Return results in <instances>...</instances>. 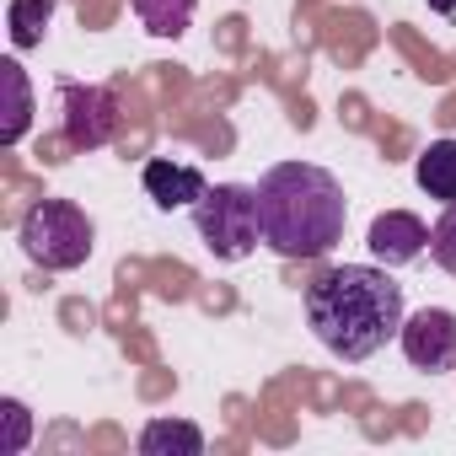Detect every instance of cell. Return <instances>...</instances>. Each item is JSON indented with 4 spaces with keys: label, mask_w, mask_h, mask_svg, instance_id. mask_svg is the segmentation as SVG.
Segmentation results:
<instances>
[{
    "label": "cell",
    "mask_w": 456,
    "mask_h": 456,
    "mask_svg": "<svg viewBox=\"0 0 456 456\" xmlns=\"http://www.w3.org/2000/svg\"><path fill=\"white\" fill-rule=\"evenodd\" d=\"M306 322L328 354L360 365L403 333V285L387 274V264H338L306 285Z\"/></svg>",
    "instance_id": "6da1fadb"
},
{
    "label": "cell",
    "mask_w": 456,
    "mask_h": 456,
    "mask_svg": "<svg viewBox=\"0 0 456 456\" xmlns=\"http://www.w3.org/2000/svg\"><path fill=\"white\" fill-rule=\"evenodd\" d=\"M258 215H264V242L280 258H328L344 242L349 199L328 167L274 161L258 177Z\"/></svg>",
    "instance_id": "7a4b0ae2"
},
{
    "label": "cell",
    "mask_w": 456,
    "mask_h": 456,
    "mask_svg": "<svg viewBox=\"0 0 456 456\" xmlns=\"http://www.w3.org/2000/svg\"><path fill=\"white\" fill-rule=\"evenodd\" d=\"M17 242H22V253H28L38 269L70 274V269H81V264L92 258L97 225H92V215H86L76 199H38V204L22 215V225H17Z\"/></svg>",
    "instance_id": "3957f363"
},
{
    "label": "cell",
    "mask_w": 456,
    "mask_h": 456,
    "mask_svg": "<svg viewBox=\"0 0 456 456\" xmlns=\"http://www.w3.org/2000/svg\"><path fill=\"white\" fill-rule=\"evenodd\" d=\"M193 232L220 264H242L264 242V215H258V188L248 183H215L193 204Z\"/></svg>",
    "instance_id": "277c9868"
},
{
    "label": "cell",
    "mask_w": 456,
    "mask_h": 456,
    "mask_svg": "<svg viewBox=\"0 0 456 456\" xmlns=\"http://www.w3.org/2000/svg\"><path fill=\"white\" fill-rule=\"evenodd\" d=\"M60 113H65V145H76V151H102L118 134V97L108 86L65 81L60 86Z\"/></svg>",
    "instance_id": "5b68a950"
},
{
    "label": "cell",
    "mask_w": 456,
    "mask_h": 456,
    "mask_svg": "<svg viewBox=\"0 0 456 456\" xmlns=\"http://www.w3.org/2000/svg\"><path fill=\"white\" fill-rule=\"evenodd\" d=\"M397 344H403V354H408L413 370H429V376L456 370V312H445V306L413 312V317L403 322Z\"/></svg>",
    "instance_id": "8992f818"
},
{
    "label": "cell",
    "mask_w": 456,
    "mask_h": 456,
    "mask_svg": "<svg viewBox=\"0 0 456 456\" xmlns=\"http://www.w3.org/2000/svg\"><path fill=\"white\" fill-rule=\"evenodd\" d=\"M365 248H370V258H376V264L403 269V264L424 258V248H429V225H424L419 215H408V209H387V215H376V220H370Z\"/></svg>",
    "instance_id": "52a82bcc"
},
{
    "label": "cell",
    "mask_w": 456,
    "mask_h": 456,
    "mask_svg": "<svg viewBox=\"0 0 456 456\" xmlns=\"http://www.w3.org/2000/svg\"><path fill=\"white\" fill-rule=\"evenodd\" d=\"M140 183H145V193H151V204H156V209H193V204L204 199V188H209L199 167H188V161H172V156H156V161H145Z\"/></svg>",
    "instance_id": "ba28073f"
},
{
    "label": "cell",
    "mask_w": 456,
    "mask_h": 456,
    "mask_svg": "<svg viewBox=\"0 0 456 456\" xmlns=\"http://www.w3.org/2000/svg\"><path fill=\"white\" fill-rule=\"evenodd\" d=\"M140 456H204V429L188 419H151L140 429Z\"/></svg>",
    "instance_id": "9c48e42d"
},
{
    "label": "cell",
    "mask_w": 456,
    "mask_h": 456,
    "mask_svg": "<svg viewBox=\"0 0 456 456\" xmlns=\"http://www.w3.org/2000/svg\"><path fill=\"white\" fill-rule=\"evenodd\" d=\"M413 177H419V188H424L429 199L456 204V140H435V145L419 156Z\"/></svg>",
    "instance_id": "30bf717a"
},
{
    "label": "cell",
    "mask_w": 456,
    "mask_h": 456,
    "mask_svg": "<svg viewBox=\"0 0 456 456\" xmlns=\"http://www.w3.org/2000/svg\"><path fill=\"white\" fill-rule=\"evenodd\" d=\"M129 6H134V17L145 22V33H156V38H177V33H188L199 0H129Z\"/></svg>",
    "instance_id": "8fae6325"
},
{
    "label": "cell",
    "mask_w": 456,
    "mask_h": 456,
    "mask_svg": "<svg viewBox=\"0 0 456 456\" xmlns=\"http://www.w3.org/2000/svg\"><path fill=\"white\" fill-rule=\"evenodd\" d=\"M54 17V0H12L6 28H12V49H38Z\"/></svg>",
    "instance_id": "7c38bea8"
},
{
    "label": "cell",
    "mask_w": 456,
    "mask_h": 456,
    "mask_svg": "<svg viewBox=\"0 0 456 456\" xmlns=\"http://www.w3.org/2000/svg\"><path fill=\"white\" fill-rule=\"evenodd\" d=\"M0 70H6V86H12V118H6V129H0V145H17L28 134V124H33V92H28V76H22L17 60H6Z\"/></svg>",
    "instance_id": "4fadbf2b"
},
{
    "label": "cell",
    "mask_w": 456,
    "mask_h": 456,
    "mask_svg": "<svg viewBox=\"0 0 456 456\" xmlns=\"http://www.w3.org/2000/svg\"><path fill=\"white\" fill-rule=\"evenodd\" d=\"M429 258L445 274H456V204H445V215L429 225Z\"/></svg>",
    "instance_id": "5bb4252c"
},
{
    "label": "cell",
    "mask_w": 456,
    "mask_h": 456,
    "mask_svg": "<svg viewBox=\"0 0 456 456\" xmlns=\"http://www.w3.org/2000/svg\"><path fill=\"white\" fill-rule=\"evenodd\" d=\"M0 413H6V424H12L6 451H12V456H17V451H28V429H33V424H28V408H22L17 397H6V403H0Z\"/></svg>",
    "instance_id": "9a60e30c"
},
{
    "label": "cell",
    "mask_w": 456,
    "mask_h": 456,
    "mask_svg": "<svg viewBox=\"0 0 456 456\" xmlns=\"http://www.w3.org/2000/svg\"><path fill=\"white\" fill-rule=\"evenodd\" d=\"M429 12H440V17H451V12H456V0H429Z\"/></svg>",
    "instance_id": "2e32d148"
}]
</instances>
